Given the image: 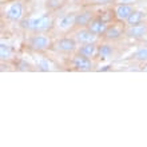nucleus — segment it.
I'll list each match as a JSON object with an SVG mask.
<instances>
[{
    "mask_svg": "<svg viewBox=\"0 0 147 147\" xmlns=\"http://www.w3.org/2000/svg\"><path fill=\"white\" fill-rule=\"evenodd\" d=\"M126 36L130 39H143L147 35V23H139L134 26H126Z\"/></svg>",
    "mask_w": 147,
    "mask_h": 147,
    "instance_id": "nucleus-9",
    "label": "nucleus"
},
{
    "mask_svg": "<svg viewBox=\"0 0 147 147\" xmlns=\"http://www.w3.org/2000/svg\"><path fill=\"white\" fill-rule=\"evenodd\" d=\"M5 18H7L9 22H13V23H18V22H22L23 20V15H24V7L23 3L19 1V0H15L7 5L5 8Z\"/></svg>",
    "mask_w": 147,
    "mask_h": 147,
    "instance_id": "nucleus-5",
    "label": "nucleus"
},
{
    "mask_svg": "<svg viewBox=\"0 0 147 147\" xmlns=\"http://www.w3.org/2000/svg\"><path fill=\"white\" fill-rule=\"evenodd\" d=\"M74 38L78 42V44H84V43H96L99 36L91 32L87 27H80L74 32Z\"/></svg>",
    "mask_w": 147,
    "mask_h": 147,
    "instance_id": "nucleus-8",
    "label": "nucleus"
},
{
    "mask_svg": "<svg viewBox=\"0 0 147 147\" xmlns=\"http://www.w3.org/2000/svg\"><path fill=\"white\" fill-rule=\"evenodd\" d=\"M86 3L95 4V5H106V4L112 3V0H86Z\"/></svg>",
    "mask_w": 147,
    "mask_h": 147,
    "instance_id": "nucleus-19",
    "label": "nucleus"
},
{
    "mask_svg": "<svg viewBox=\"0 0 147 147\" xmlns=\"http://www.w3.org/2000/svg\"><path fill=\"white\" fill-rule=\"evenodd\" d=\"M143 19H144V12L140 11V9H134L130 18L126 20V26H134V24H139V23H143Z\"/></svg>",
    "mask_w": 147,
    "mask_h": 147,
    "instance_id": "nucleus-17",
    "label": "nucleus"
},
{
    "mask_svg": "<svg viewBox=\"0 0 147 147\" xmlns=\"http://www.w3.org/2000/svg\"><path fill=\"white\" fill-rule=\"evenodd\" d=\"M13 56H15V52H13V48H12L9 44H7V43H4L3 40H1V43H0V59L1 60H11V59H13Z\"/></svg>",
    "mask_w": 147,
    "mask_h": 147,
    "instance_id": "nucleus-14",
    "label": "nucleus"
},
{
    "mask_svg": "<svg viewBox=\"0 0 147 147\" xmlns=\"http://www.w3.org/2000/svg\"><path fill=\"white\" fill-rule=\"evenodd\" d=\"M94 19L92 12L86 11V12H78L76 13V22H75V27H87L90 22Z\"/></svg>",
    "mask_w": 147,
    "mask_h": 147,
    "instance_id": "nucleus-13",
    "label": "nucleus"
},
{
    "mask_svg": "<svg viewBox=\"0 0 147 147\" xmlns=\"http://www.w3.org/2000/svg\"><path fill=\"white\" fill-rule=\"evenodd\" d=\"M70 66L72 70L75 71H80V72H87V71L94 70V62L92 59L83 56L80 54H75L71 56L70 59Z\"/></svg>",
    "mask_w": 147,
    "mask_h": 147,
    "instance_id": "nucleus-3",
    "label": "nucleus"
},
{
    "mask_svg": "<svg viewBox=\"0 0 147 147\" xmlns=\"http://www.w3.org/2000/svg\"><path fill=\"white\" fill-rule=\"evenodd\" d=\"M75 22H76V12H68V13L59 16V19L55 22L54 27L60 32H68L75 27Z\"/></svg>",
    "mask_w": 147,
    "mask_h": 147,
    "instance_id": "nucleus-6",
    "label": "nucleus"
},
{
    "mask_svg": "<svg viewBox=\"0 0 147 147\" xmlns=\"http://www.w3.org/2000/svg\"><path fill=\"white\" fill-rule=\"evenodd\" d=\"M132 58H134V60H136V62H139V63H147V46L139 47L132 54Z\"/></svg>",
    "mask_w": 147,
    "mask_h": 147,
    "instance_id": "nucleus-18",
    "label": "nucleus"
},
{
    "mask_svg": "<svg viewBox=\"0 0 147 147\" xmlns=\"http://www.w3.org/2000/svg\"><path fill=\"white\" fill-rule=\"evenodd\" d=\"M27 46L30 50L35 51V52H44V51L52 48L54 42H52L51 36L46 35L44 32H36L28 39Z\"/></svg>",
    "mask_w": 147,
    "mask_h": 147,
    "instance_id": "nucleus-2",
    "label": "nucleus"
},
{
    "mask_svg": "<svg viewBox=\"0 0 147 147\" xmlns=\"http://www.w3.org/2000/svg\"><path fill=\"white\" fill-rule=\"evenodd\" d=\"M54 18L51 13H44L35 18H27L22 20V27L27 31H31L34 34L36 32H46L54 27Z\"/></svg>",
    "mask_w": 147,
    "mask_h": 147,
    "instance_id": "nucleus-1",
    "label": "nucleus"
},
{
    "mask_svg": "<svg viewBox=\"0 0 147 147\" xmlns=\"http://www.w3.org/2000/svg\"><path fill=\"white\" fill-rule=\"evenodd\" d=\"M78 47H79V44L75 40V38L64 36V38H60L56 42H54L52 48L58 52H63V54H74L78 51Z\"/></svg>",
    "mask_w": 147,
    "mask_h": 147,
    "instance_id": "nucleus-4",
    "label": "nucleus"
},
{
    "mask_svg": "<svg viewBox=\"0 0 147 147\" xmlns=\"http://www.w3.org/2000/svg\"><path fill=\"white\" fill-rule=\"evenodd\" d=\"M54 64H52V62H51L48 58H46V56H40V58H38V60H36V68L40 71H44V72H48V71H54Z\"/></svg>",
    "mask_w": 147,
    "mask_h": 147,
    "instance_id": "nucleus-16",
    "label": "nucleus"
},
{
    "mask_svg": "<svg viewBox=\"0 0 147 147\" xmlns=\"http://www.w3.org/2000/svg\"><path fill=\"white\" fill-rule=\"evenodd\" d=\"M134 4H123V3H116L114 7V16L115 19L120 23H126V20L130 18L132 12H134Z\"/></svg>",
    "mask_w": 147,
    "mask_h": 147,
    "instance_id": "nucleus-7",
    "label": "nucleus"
},
{
    "mask_svg": "<svg viewBox=\"0 0 147 147\" xmlns=\"http://www.w3.org/2000/svg\"><path fill=\"white\" fill-rule=\"evenodd\" d=\"M124 31H126V28H123L122 26H119V24H110L109 28H107V31H106V34L103 35V38H105L107 42H116V40H119L123 35H126Z\"/></svg>",
    "mask_w": 147,
    "mask_h": 147,
    "instance_id": "nucleus-11",
    "label": "nucleus"
},
{
    "mask_svg": "<svg viewBox=\"0 0 147 147\" xmlns=\"http://www.w3.org/2000/svg\"><path fill=\"white\" fill-rule=\"evenodd\" d=\"M109 26H110L109 22H106L105 19H102V18H94V19L90 22L88 26H87V28H88L91 32H94L95 35H98L100 38V36H103L106 34Z\"/></svg>",
    "mask_w": 147,
    "mask_h": 147,
    "instance_id": "nucleus-10",
    "label": "nucleus"
},
{
    "mask_svg": "<svg viewBox=\"0 0 147 147\" xmlns=\"http://www.w3.org/2000/svg\"><path fill=\"white\" fill-rule=\"evenodd\" d=\"M114 55V47L111 44H107V43H103V44H99V50H98V58L102 59V60H106V59L112 58Z\"/></svg>",
    "mask_w": 147,
    "mask_h": 147,
    "instance_id": "nucleus-15",
    "label": "nucleus"
},
{
    "mask_svg": "<svg viewBox=\"0 0 147 147\" xmlns=\"http://www.w3.org/2000/svg\"><path fill=\"white\" fill-rule=\"evenodd\" d=\"M143 71H146V72H147V67H144V68H143Z\"/></svg>",
    "mask_w": 147,
    "mask_h": 147,
    "instance_id": "nucleus-21",
    "label": "nucleus"
},
{
    "mask_svg": "<svg viewBox=\"0 0 147 147\" xmlns=\"http://www.w3.org/2000/svg\"><path fill=\"white\" fill-rule=\"evenodd\" d=\"M98 50H99L98 43H84V44H79L76 52L90 59H95L98 58Z\"/></svg>",
    "mask_w": 147,
    "mask_h": 147,
    "instance_id": "nucleus-12",
    "label": "nucleus"
},
{
    "mask_svg": "<svg viewBox=\"0 0 147 147\" xmlns=\"http://www.w3.org/2000/svg\"><path fill=\"white\" fill-rule=\"evenodd\" d=\"M116 3H123V4H135L136 0H115Z\"/></svg>",
    "mask_w": 147,
    "mask_h": 147,
    "instance_id": "nucleus-20",
    "label": "nucleus"
}]
</instances>
